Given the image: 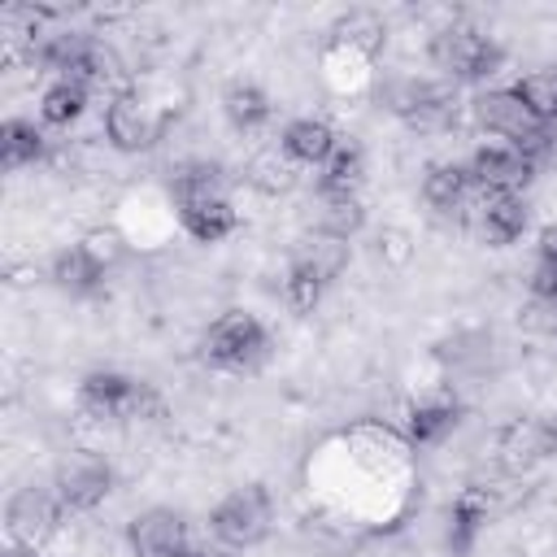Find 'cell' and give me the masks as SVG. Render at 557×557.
Here are the masks:
<instances>
[{
  "label": "cell",
  "instance_id": "1",
  "mask_svg": "<svg viewBox=\"0 0 557 557\" xmlns=\"http://www.w3.org/2000/svg\"><path fill=\"white\" fill-rule=\"evenodd\" d=\"M426 57H431V65L448 83L479 87V83H487V78H496L505 70V57L509 52H505V44L496 35H487V30L470 26V22H448V26H440L431 35Z\"/></svg>",
  "mask_w": 557,
  "mask_h": 557
},
{
  "label": "cell",
  "instance_id": "2",
  "mask_svg": "<svg viewBox=\"0 0 557 557\" xmlns=\"http://www.w3.org/2000/svg\"><path fill=\"white\" fill-rule=\"evenodd\" d=\"M270 357V331L248 309H226L200 331V361L226 374H248Z\"/></svg>",
  "mask_w": 557,
  "mask_h": 557
},
{
  "label": "cell",
  "instance_id": "3",
  "mask_svg": "<svg viewBox=\"0 0 557 557\" xmlns=\"http://www.w3.org/2000/svg\"><path fill=\"white\" fill-rule=\"evenodd\" d=\"M78 409L100 422H144V418H161L165 405L144 379H131L122 370H91L78 383Z\"/></svg>",
  "mask_w": 557,
  "mask_h": 557
},
{
  "label": "cell",
  "instance_id": "4",
  "mask_svg": "<svg viewBox=\"0 0 557 557\" xmlns=\"http://www.w3.org/2000/svg\"><path fill=\"white\" fill-rule=\"evenodd\" d=\"M470 117H474L479 131H487V135H496V139H505V144L527 148L535 161L553 148V126H544V122L518 100L513 87H487V91H479V96L470 100Z\"/></svg>",
  "mask_w": 557,
  "mask_h": 557
},
{
  "label": "cell",
  "instance_id": "5",
  "mask_svg": "<svg viewBox=\"0 0 557 557\" xmlns=\"http://www.w3.org/2000/svg\"><path fill=\"white\" fill-rule=\"evenodd\" d=\"M270 527H274V496L265 483H244L209 509V535L235 553L257 548L270 535Z\"/></svg>",
  "mask_w": 557,
  "mask_h": 557
},
{
  "label": "cell",
  "instance_id": "6",
  "mask_svg": "<svg viewBox=\"0 0 557 557\" xmlns=\"http://www.w3.org/2000/svg\"><path fill=\"white\" fill-rule=\"evenodd\" d=\"M387 109L409 131H448L457 122V96L435 78H396L387 87Z\"/></svg>",
  "mask_w": 557,
  "mask_h": 557
},
{
  "label": "cell",
  "instance_id": "7",
  "mask_svg": "<svg viewBox=\"0 0 557 557\" xmlns=\"http://www.w3.org/2000/svg\"><path fill=\"white\" fill-rule=\"evenodd\" d=\"M470 178H474V191H509V196H522L540 170V161L518 148V144H505V139H487L470 152L466 161Z\"/></svg>",
  "mask_w": 557,
  "mask_h": 557
},
{
  "label": "cell",
  "instance_id": "8",
  "mask_svg": "<svg viewBox=\"0 0 557 557\" xmlns=\"http://www.w3.org/2000/svg\"><path fill=\"white\" fill-rule=\"evenodd\" d=\"M161 135H165V113H157L148 100H139L131 91H117L104 104V139H109V148L148 152V148L161 144Z\"/></svg>",
  "mask_w": 557,
  "mask_h": 557
},
{
  "label": "cell",
  "instance_id": "9",
  "mask_svg": "<svg viewBox=\"0 0 557 557\" xmlns=\"http://www.w3.org/2000/svg\"><path fill=\"white\" fill-rule=\"evenodd\" d=\"M61 518H65V505L57 500V492L52 487H35V483L17 487L9 496V505H4V531L22 548H39L61 527Z\"/></svg>",
  "mask_w": 557,
  "mask_h": 557
},
{
  "label": "cell",
  "instance_id": "10",
  "mask_svg": "<svg viewBox=\"0 0 557 557\" xmlns=\"http://www.w3.org/2000/svg\"><path fill=\"white\" fill-rule=\"evenodd\" d=\"M52 492L65 505V513H87L96 505H104V496L113 492V466L104 457H70L57 466L52 474Z\"/></svg>",
  "mask_w": 557,
  "mask_h": 557
},
{
  "label": "cell",
  "instance_id": "11",
  "mask_svg": "<svg viewBox=\"0 0 557 557\" xmlns=\"http://www.w3.org/2000/svg\"><path fill=\"white\" fill-rule=\"evenodd\" d=\"M126 548H131V557H183L191 548L187 544V518L170 505L139 509L126 522Z\"/></svg>",
  "mask_w": 557,
  "mask_h": 557
},
{
  "label": "cell",
  "instance_id": "12",
  "mask_svg": "<svg viewBox=\"0 0 557 557\" xmlns=\"http://www.w3.org/2000/svg\"><path fill=\"white\" fill-rule=\"evenodd\" d=\"M531 222L527 196H509V191H479V200L470 205V226L487 248H509L522 239Z\"/></svg>",
  "mask_w": 557,
  "mask_h": 557
},
{
  "label": "cell",
  "instance_id": "13",
  "mask_svg": "<svg viewBox=\"0 0 557 557\" xmlns=\"http://www.w3.org/2000/svg\"><path fill=\"white\" fill-rule=\"evenodd\" d=\"M422 200L440 218L470 213V205L479 200V191H474V178H470L466 161H440V165H431L426 178H422Z\"/></svg>",
  "mask_w": 557,
  "mask_h": 557
},
{
  "label": "cell",
  "instance_id": "14",
  "mask_svg": "<svg viewBox=\"0 0 557 557\" xmlns=\"http://www.w3.org/2000/svg\"><path fill=\"white\" fill-rule=\"evenodd\" d=\"M174 213H178V226H183L196 244H222L226 235L239 231V209L231 205V196H196V200H178Z\"/></svg>",
  "mask_w": 557,
  "mask_h": 557
},
{
  "label": "cell",
  "instance_id": "15",
  "mask_svg": "<svg viewBox=\"0 0 557 557\" xmlns=\"http://www.w3.org/2000/svg\"><path fill=\"white\" fill-rule=\"evenodd\" d=\"M487 518H492V500L470 483V487H461L457 496H453V505H448V527H444V548L453 553V557H470L474 553V544H479V535L487 531Z\"/></svg>",
  "mask_w": 557,
  "mask_h": 557
},
{
  "label": "cell",
  "instance_id": "16",
  "mask_svg": "<svg viewBox=\"0 0 557 557\" xmlns=\"http://www.w3.org/2000/svg\"><path fill=\"white\" fill-rule=\"evenodd\" d=\"M104 274H109V265H104L83 239L70 244V248H61V252L52 257V265H48L52 287L65 292V296H91V292H100Z\"/></svg>",
  "mask_w": 557,
  "mask_h": 557
},
{
  "label": "cell",
  "instance_id": "17",
  "mask_svg": "<svg viewBox=\"0 0 557 557\" xmlns=\"http://www.w3.org/2000/svg\"><path fill=\"white\" fill-rule=\"evenodd\" d=\"M361 178H366V148L352 135H339V144L331 148V157L318 165L313 191L318 196H357Z\"/></svg>",
  "mask_w": 557,
  "mask_h": 557
},
{
  "label": "cell",
  "instance_id": "18",
  "mask_svg": "<svg viewBox=\"0 0 557 557\" xmlns=\"http://www.w3.org/2000/svg\"><path fill=\"white\" fill-rule=\"evenodd\" d=\"M222 113H226V122H231L239 135H257V131L270 126L274 100H270V91H265L261 83L235 78V83H226V91H222Z\"/></svg>",
  "mask_w": 557,
  "mask_h": 557
},
{
  "label": "cell",
  "instance_id": "19",
  "mask_svg": "<svg viewBox=\"0 0 557 557\" xmlns=\"http://www.w3.org/2000/svg\"><path fill=\"white\" fill-rule=\"evenodd\" d=\"M335 144H339V135H335L331 122H322V117H292V122L283 126V135H278L283 157H287L292 165H313V170L331 157Z\"/></svg>",
  "mask_w": 557,
  "mask_h": 557
},
{
  "label": "cell",
  "instance_id": "20",
  "mask_svg": "<svg viewBox=\"0 0 557 557\" xmlns=\"http://www.w3.org/2000/svg\"><path fill=\"white\" fill-rule=\"evenodd\" d=\"M457 422H461V400L431 396V400L409 405V413H405V440L418 444V448H431V444L448 440L457 431Z\"/></svg>",
  "mask_w": 557,
  "mask_h": 557
},
{
  "label": "cell",
  "instance_id": "21",
  "mask_svg": "<svg viewBox=\"0 0 557 557\" xmlns=\"http://www.w3.org/2000/svg\"><path fill=\"white\" fill-rule=\"evenodd\" d=\"M44 152H48V139H44V131H39L35 122H26V117H4V126H0V165H4L9 174H17V170L44 161Z\"/></svg>",
  "mask_w": 557,
  "mask_h": 557
},
{
  "label": "cell",
  "instance_id": "22",
  "mask_svg": "<svg viewBox=\"0 0 557 557\" xmlns=\"http://www.w3.org/2000/svg\"><path fill=\"white\" fill-rule=\"evenodd\" d=\"M496 461L505 470H527L535 461H544L540 448V418H513L496 431Z\"/></svg>",
  "mask_w": 557,
  "mask_h": 557
},
{
  "label": "cell",
  "instance_id": "23",
  "mask_svg": "<svg viewBox=\"0 0 557 557\" xmlns=\"http://www.w3.org/2000/svg\"><path fill=\"white\" fill-rule=\"evenodd\" d=\"M87 87L74 83V78H52L44 91H39V122L44 126H74L83 113H87Z\"/></svg>",
  "mask_w": 557,
  "mask_h": 557
},
{
  "label": "cell",
  "instance_id": "24",
  "mask_svg": "<svg viewBox=\"0 0 557 557\" xmlns=\"http://www.w3.org/2000/svg\"><path fill=\"white\" fill-rule=\"evenodd\" d=\"M318 235L348 244L361 226H366V205L361 196H318V218H313Z\"/></svg>",
  "mask_w": 557,
  "mask_h": 557
},
{
  "label": "cell",
  "instance_id": "25",
  "mask_svg": "<svg viewBox=\"0 0 557 557\" xmlns=\"http://www.w3.org/2000/svg\"><path fill=\"white\" fill-rule=\"evenodd\" d=\"M331 39H335L339 48H348V52H357V57H366V61H370V57L383 48L387 30H383V22H379L374 13L352 9V13H344V17L331 26Z\"/></svg>",
  "mask_w": 557,
  "mask_h": 557
},
{
  "label": "cell",
  "instance_id": "26",
  "mask_svg": "<svg viewBox=\"0 0 557 557\" xmlns=\"http://www.w3.org/2000/svg\"><path fill=\"white\" fill-rule=\"evenodd\" d=\"M244 178H248L257 191L278 196V191H292V183H296V165L283 157V148H265V152H257V157L248 161Z\"/></svg>",
  "mask_w": 557,
  "mask_h": 557
},
{
  "label": "cell",
  "instance_id": "27",
  "mask_svg": "<svg viewBox=\"0 0 557 557\" xmlns=\"http://www.w3.org/2000/svg\"><path fill=\"white\" fill-rule=\"evenodd\" d=\"M513 91H518V100H522L544 126L557 122V74H553V70H531V74H522V78L513 83Z\"/></svg>",
  "mask_w": 557,
  "mask_h": 557
},
{
  "label": "cell",
  "instance_id": "28",
  "mask_svg": "<svg viewBox=\"0 0 557 557\" xmlns=\"http://www.w3.org/2000/svg\"><path fill=\"white\" fill-rule=\"evenodd\" d=\"M518 326H527L531 335H548V339H557V300H527L522 309H518Z\"/></svg>",
  "mask_w": 557,
  "mask_h": 557
},
{
  "label": "cell",
  "instance_id": "29",
  "mask_svg": "<svg viewBox=\"0 0 557 557\" xmlns=\"http://www.w3.org/2000/svg\"><path fill=\"white\" fill-rule=\"evenodd\" d=\"M535 261H540V265H557V222H548V226L535 235Z\"/></svg>",
  "mask_w": 557,
  "mask_h": 557
},
{
  "label": "cell",
  "instance_id": "30",
  "mask_svg": "<svg viewBox=\"0 0 557 557\" xmlns=\"http://www.w3.org/2000/svg\"><path fill=\"white\" fill-rule=\"evenodd\" d=\"M540 448H544V461L557 457V418H540Z\"/></svg>",
  "mask_w": 557,
  "mask_h": 557
},
{
  "label": "cell",
  "instance_id": "31",
  "mask_svg": "<svg viewBox=\"0 0 557 557\" xmlns=\"http://www.w3.org/2000/svg\"><path fill=\"white\" fill-rule=\"evenodd\" d=\"M4 557H35V548H22V544H9Z\"/></svg>",
  "mask_w": 557,
  "mask_h": 557
},
{
  "label": "cell",
  "instance_id": "32",
  "mask_svg": "<svg viewBox=\"0 0 557 557\" xmlns=\"http://www.w3.org/2000/svg\"><path fill=\"white\" fill-rule=\"evenodd\" d=\"M183 557H226V553H200V548H187Z\"/></svg>",
  "mask_w": 557,
  "mask_h": 557
}]
</instances>
